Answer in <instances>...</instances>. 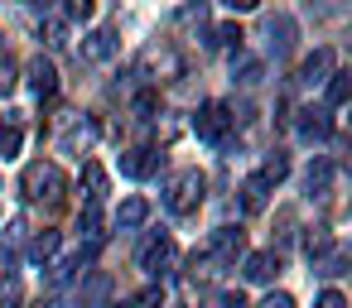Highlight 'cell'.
I'll return each instance as SVG.
<instances>
[{"mask_svg": "<svg viewBox=\"0 0 352 308\" xmlns=\"http://www.w3.org/2000/svg\"><path fill=\"white\" fill-rule=\"evenodd\" d=\"M20 188H25L30 202H58L68 183H63V169H58V164H30Z\"/></svg>", "mask_w": 352, "mask_h": 308, "instance_id": "obj_1", "label": "cell"}, {"mask_svg": "<svg viewBox=\"0 0 352 308\" xmlns=\"http://www.w3.org/2000/svg\"><path fill=\"white\" fill-rule=\"evenodd\" d=\"M203 188H208V178H203L198 169H184V174L169 183V193H164V207H169L174 217H188V212H198V202H203Z\"/></svg>", "mask_w": 352, "mask_h": 308, "instance_id": "obj_2", "label": "cell"}, {"mask_svg": "<svg viewBox=\"0 0 352 308\" xmlns=\"http://www.w3.org/2000/svg\"><path fill=\"white\" fill-rule=\"evenodd\" d=\"M232 111L222 106V102H203L198 106V116H193V130H198V140H208V145H222L227 140V130H232Z\"/></svg>", "mask_w": 352, "mask_h": 308, "instance_id": "obj_3", "label": "cell"}, {"mask_svg": "<svg viewBox=\"0 0 352 308\" xmlns=\"http://www.w3.org/2000/svg\"><path fill=\"white\" fill-rule=\"evenodd\" d=\"M174 265H179V246H174L169 236H150L145 250H140V270H150V274H169Z\"/></svg>", "mask_w": 352, "mask_h": 308, "instance_id": "obj_4", "label": "cell"}, {"mask_svg": "<svg viewBox=\"0 0 352 308\" xmlns=\"http://www.w3.org/2000/svg\"><path fill=\"white\" fill-rule=\"evenodd\" d=\"M246 255V231L241 226H217L212 231V260L217 265H236Z\"/></svg>", "mask_w": 352, "mask_h": 308, "instance_id": "obj_5", "label": "cell"}, {"mask_svg": "<svg viewBox=\"0 0 352 308\" xmlns=\"http://www.w3.org/2000/svg\"><path fill=\"white\" fill-rule=\"evenodd\" d=\"M241 274L251 284H270L280 274V255L275 250H251V255H241Z\"/></svg>", "mask_w": 352, "mask_h": 308, "instance_id": "obj_6", "label": "cell"}, {"mask_svg": "<svg viewBox=\"0 0 352 308\" xmlns=\"http://www.w3.org/2000/svg\"><path fill=\"white\" fill-rule=\"evenodd\" d=\"M333 73H338V54H333V49H314V54L304 58V68H299V78H304L309 87H314V82H328Z\"/></svg>", "mask_w": 352, "mask_h": 308, "instance_id": "obj_7", "label": "cell"}, {"mask_svg": "<svg viewBox=\"0 0 352 308\" xmlns=\"http://www.w3.org/2000/svg\"><path fill=\"white\" fill-rule=\"evenodd\" d=\"M294 126H299L304 140H328V135H333V116H328V106H304Z\"/></svg>", "mask_w": 352, "mask_h": 308, "instance_id": "obj_8", "label": "cell"}, {"mask_svg": "<svg viewBox=\"0 0 352 308\" xmlns=\"http://www.w3.org/2000/svg\"><path fill=\"white\" fill-rule=\"evenodd\" d=\"M25 78H30V87L39 92V97H54L58 92V68L39 54V58H30V68H25Z\"/></svg>", "mask_w": 352, "mask_h": 308, "instance_id": "obj_9", "label": "cell"}, {"mask_svg": "<svg viewBox=\"0 0 352 308\" xmlns=\"http://www.w3.org/2000/svg\"><path fill=\"white\" fill-rule=\"evenodd\" d=\"M155 169H160V154L155 150H126L121 154V174L126 178H150Z\"/></svg>", "mask_w": 352, "mask_h": 308, "instance_id": "obj_10", "label": "cell"}, {"mask_svg": "<svg viewBox=\"0 0 352 308\" xmlns=\"http://www.w3.org/2000/svg\"><path fill=\"white\" fill-rule=\"evenodd\" d=\"M145 222H150V202H145V198H126V202L116 207V226H121V231H140Z\"/></svg>", "mask_w": 352, "mask_h": 308, "instance_id": "obj_11", "label": "cell"}, {"mask_svg": "<svg viewBox=\"0 0 352 308\" xmlns=\"http://www.w3.org/2000/svg\"><path fill=\"white\" fill-rule=\"evenodd\" d=\"M261 78H265V63H261V58H251V54H232V82L256 87Z\"/></svg>", "mask_w": 352, "mask_h": 308, "instance_id": "obj_12", "label": "cell"}, {"mask_svg": "<svg viewBox=\"0 0 352 308\" xmlns=\"http://www.w3.org/2000/svg\"><path fill=\"white\" fill-rule=\"evenodd\" d=\"M328 188H333V159H314L309 174H304V193L309 198H323Z\"/></svg>", "mask_w": 352, "mask_h": 308, "instance_id": "obj_13", "label": "cell"}, {"mask_svg": "<svg viewBox=\"0 0 352 308\" xmlns=\"http://www.w3.org/2000/svg\"><path fill=\"white\" fill-rule=\"evenodd\" d=\"M82 54H87L92 63H107V58L116 54V34H111V29H92V34L82 39Z\"/></svg>", "mask_w": 352, "mask_h": 308, "instance_id": "obj_14", "label": "cell"}, {"mask_svg": "<svg viewBox=\"0 0 352 308\" xmlns=\"http://www.w3.org/2000/svg\"><path fill=\"white\" fill-rule=\"evenodd\" d=\"M58 246H63L58 231H34V241H30V260H34V265H49V260L58 255Z\"/></svg>", "mask_w": 352, "mask_h": 308, "instance_id": "obj_15", "label": "cell"}, {"mask_svg": "<svg viewBox=\"0 0 352 308\" xmlns=\"http://www.w3.org/2000/svg\"><path fill=\"white\" fill-rule=\"evenodd\" d=\"M25 150V130L20 121H0V159H15Z\"/></svg>", "mask_w": 352, "mask_h": 308, "instance_id": "obj_16", "label": "cell"}, {"mask_svg": "<svg viewBox=\"0 0 352 308\" xmlns=\"http://www.w3.org/2000/svg\"><path fill=\"white\" fill-rule=\"evenodd\" d=\"M265 202H270V183H261V178L251 174V178L241 183V207H246V212H261Z\"/></svg>", "mask_w": 352, "mask_h": 308, "instance_id": "obj_17", "label": "cell"}, {"mask_svg": "<svg viewBox=\"0 0 352 308\" xmlns=\"http://www.w3.org/2000/svg\"><path fill=\"white\" fill-rule=\"evenodd\" d=\"M265 34H270V49H275V54H285V49L294 44V20H289V15H280V20H270V25H265Z\"/></svg>", "mask_w": 352, "mask_h": 308, "instance_id": "obj_18", "label": "cell"}, {"mask_svg": "<svg viewBox=\"0 0 352 308\" xmlns=\"http://www.w3.org/2000/svg\"><path fill=\"white\" fill-rule=\"evenodd\" d=\"M82 183H87V202H102V193H107V169H102L97 159H87V164H82Z\"/></svg>", "mask_w": 352, "mask_h": 308, "instance_id": "obj_19", "label": "cell"}, {"mask_svg": "<svg viewBox=\"0 0 352 308\" xmlns=\"http://www.w3.org/2000/svg\"><path fill=\"white\" fill-rule=\"evenodd\" d=\"M78 231H82L87 241H102V236H107V231H102V207H97V202H87V207L78 212Z\"/></svg>", "mask_w": 352, "mask_h": 308, "instance_id": "obj_20", "label": "cell"}, {"mask_svg": "<svg viewBox=\"0 0 352 308\" xmlns=\"http://www.w3.org/2000/svg\"><path fill=\"white\" fill-rule=\"evenodd\" d=\"M347 97H352V73H342V68H338V73L328 78V111H333V106H342Z\"/></svg>", "mask_w": 352, "mask_h": 308, "instance_id": "obj_21", "label": "cell"}, {"mask_svg": "<svg viewBox=\"0 0 352 308\" xmlns=\"http://www.w3.org/2000/svg\"><path fill=\"white\" fill-rule=\"evenodd\" d=\"M241 39H246V34H241V25H217V29H212V44H217V49L241 54Z\"/></svg>", "mask_w": 352, "mask_h": 308, "instance_id": "obj_22", "label": "cell"}, {"mask_svg": "<svg viewBox=\"0 0 352 308\" xmlns=\"http://www.w3.org/2000/svg\"><path fill=\"white\" fill-rule=\"evenodd\" d=\"M285 174H289V159H285V154H280V150H275V154H270V159H265V169H261V174H256V178H261V183H270V188H275V183H280V178H285Z\"/></svg>", "mask_w": 352, "mask_h": 308, "instance_id": "obj_23", "label": "cell"}, {"mask_svg": "<svg viewBox=\"0 0 352 308\" xmlns=\"http://www.w3.org/2000/svg\"><path fill=\"white\" fill-rule=\"evenodd\" d=\"M121 308H164V294H160V289H140V294H131Z\"/></svg>", "mask_w": 352, "mask_h": 308, "instance_id": "obj_24", "label": "cell"}, {"mask_svg": "<svg viewBox=\"0 0 352 308\" xmlns=\"http://www.w3.org/2000/svg\"><path fill=\"white\" fill-rule=\"evenodd\" d=\"M20 303V284H15V274H6L0 279V308H15Z\"/></svg>", "mask_w": 352, "mask_h": 308, "instance_id": "obj_25", "label": "cell"}, {"mask_svg": "<svg viewBox=\"0 0 352 308\" xmlns=\"http://www.w3.org/2000/svg\"><path fill=\"white\" fill-rule=\"evenodd\" d=\"M15 78H20L15 63H10V58H0V97H10V92H15Z\"/></svg>", "mask_w": 352, "mask_h": 308, "instance_id": "obj_26", "label": "cell"}, {"mask_svg": "<svg viewBox=\"0 0 352 308\" xmlns=\"http://www.w3.org/2000/svg\"><path fill=\"white\" fill-rule=\"evenodd\" d=\"M342 265H347V250H328V260L318 265V274H328V279H333V274H342Z\"/></svg>", "mask_w": 352, "mask_h": 308, "instance_id": "obj_27", "label": "cell"}, {"mask_svg": "<svg viewBox=\"0 0 352 308\" xmlns=\"http://www.w3.org/2000/svg\"><path fill=\"white\" fill-rule=\"evenodd\" d=\"M63 10H68V20H87L97 10V0H63Z\"/></svg>", "mask_w": 352, "mask_h": 308, "instance_id": "obj_28", "label": "cell"}, {"mask_svg": "<svg viewBox=\"0 0 352 308\" xmlns=\"http://www.w3.org/2000/svg\"><path fill=\"white\" fill-rule=\"evenodd\" d=\"M179 20H184V25H193V20H198V25H203V20H208V0H198V5H184V10H179Z\"/></svg>", "mask_w": 352, "mask_h": 308, "instance_id": "obj_29", "label": "cell"}, {"mask_svg": "<svg viewBox=\"0 0 352 308\" xmlns=\"http://www.w3.org/2000/svg\"><path fill=\"white\" fill-rule=\"evenodd\" d=\"M314 308H347V298H342V294H338V289H323V294H318V303H314Z\"/></svg>", "mask_w": 352, "mask_h": 308, "instance_id": "obj_30", "label": "cell"}, {"mask_svg": "<svg viewBox=\"0 0 352 308\" xmlns=\"http://www.w3.org/2000/svg\"><path fill=\"white\" fill-rule=\"evenodd\" d=\"M304 250H309V260H314V255H323V250H328V236H323V231H314V236L304 241Z\"/></svg>", "mask_w": 352, "mask_h": 308, "instance_id": "obj_31", "label": "cell"}, {"mask_svg": "<svg viewBox=\"0 0 352 308\" xmlns=\"http://www.w3.org/2000/svg\"><path fill=\"white\" fill-rule=\"evenodd\" d=\"M261 308H294V298L285 294V289H275V294H265V303Z\"/></svg>", "mask_w": 352, "mask_h": 308, "instance_id": "obj_32", "label": "cell"}, {"mask_svg": "<svg viewBox=\"0 0 352 308\" xmlns=\"http://www.w3.org/2000/svg\"><path fill=\"white\" fill-rule=\"evenodd\" d=\"M49 44H54V49H63V44H68V34H63V25H49Z\"/></svg>", "mask_w": 352, "mask_h": 308, "instance_id": "obj_33", "label": "cell"}, {"mask_svg": "<svg viewBox=\"0 0 352 308\" xmlns=\"http://www.w3.org/2000/svg\"><path fill=\"white\" fill-rule=\"evenodd\" d=\"M217 303H222V308H246V298H241V294H222Z\"/></svg>", "mask_w": 352, "mask_h": 308, "instance_id": "obj_34", "label": "cell"}, {"mask_svg": "<svg viewBox=\"0 0 352 308\" xmlns=\"http://www.w3.org/2000/svg\"><path fill=\"white\" fill-rule=\"evenodd\" d=\"M222 5H232V10H256L261 0H222Z\"/></svg>", "mask_w": 352, "mask_h": 308, "instance_id": "obj_35", "label": "cell"}, {"mask_svg": "<svg viewBox=\"0 0 352 308\" xmlns=\"http://www.w3.org/2000/svg\"><path fill=\"white\" fill-rule=\"evenodd\" d=\"M34 308H54V303H34Z\"/></svg>", "mask_w": 352, "mask_h": 308, "instance_id": "obj_36", "label": "cell"}]
</instances>
